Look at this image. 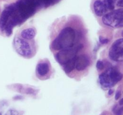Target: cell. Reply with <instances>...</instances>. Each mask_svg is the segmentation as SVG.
<instances>
[{"mask_svg": "<svg viewBox=\"0 0 123 115\" xmlns=\"http://www.w3.org/2000/svg\"><path fill=\"white\" fill-rule=\"evenodd\" d=\"M14 46L18 53L21 56L29 57L32 54L31 45L24 38L16 37L14 40Z\"/></svg>", "mask_w": 123, "mask_h": 115, "instance_id": "6", "label": "cell"}, {"mask_svg": "<svg viewBox=\"0 0 123 115\" xmlns=\"http://www.w3.org/2000/svg\"><path fill=\"white\" fill-rule=\"evenodd\" d=\"M4 115H12V110H8V111H7Z\"/></svg>", "mask_w": 123, "mask_h": 115, "instance_id": "23", "label": "cell"}, {"mask_svg": "<svg viewBox=\"0 0 123 115\" xmlns=\"http://www.w3.org/2000/svg\"><path fill=\"white\" fill-rule=\"evenodd\" d=\"M122 50H123V38H120L114 42L109 52L116 53Z\"/></svg>", "mask_w": 123, "mask_h": 115, "instance_id": "12", "label": "cell"}, {"mask_svg": "<svg viewBox=\"0 0 123 115\" xmlns=\"http://www.w3.org/2000/svg\"><path fill=\"white\" fill-rule=\"evenodd\" d=\"M121 35H122V37H123V31H122V33H121Z\"/></svg>", "mask_w": 123, "mask_h": 115, "instance_id": "26", "label": "cell"}, {"mask_svg": "<svg viewBox=\"0 0 123 115\" xmlns=\"http://www.w3.org/2000/svg\"><path fill=\"white\" fill-rule=\"evenodd\" d=\"M16 5L23 20L33 15L37 8L36 0H18Z\"/></svg>", "mask_w": 123, "mask_h": 115, "instance_id": "3", "label": "cell"}, {"mask_svg": "<svg viewBox=\"0 0 123 115\" xmlns=\"http://www.w3.org/2000/svg\"><path fill=\"white\" fill-rule=\"evenodd\" d=\"M12 115H19V113H18V112L16 111V110H12Z\"/></svg>", "mask_w": 123, "mask_h": 115, "instance_id": "22", "label": "cell"}, {"mask_svg": "<svg viewBox=\"0 0 123 115\" xmlns=\"http://www.w3.org/2000/svg\"><path fill=\"white\" fill-rule=\"evenodd\" d=\"M123 19V8L112 11L103 16L102 22L107 26L111 27H117L120 22Z\"/></svg>", "mask_w": 123, "mask_h": 115, "instance_id": "5", "label": "cell"}, {"mask_svg": "<svg viewBox=\"0 0 123 115\" xmlns=\"http://www.w3.org/2000/svg\"><path fill=\"white\" fill-rule=\"evenodd\" d=\"M78 52L76 48L73 49L72 47L61 50L56 55V59L60 64L64 65L68 61L76 57Z\"/></svg>", "mask_w": 123, "mask_h": 115, "instance_id": "7", "label": "cell"}, {"mask_svg": "<svg viewBox=\"0 0 123 115\" xmlns=\"http://www.w3.org/2000/svg\"><path fill=\"white\" fill-rule=\"evenodd\" d=\"M117 27H123V19L120 22Z\"/></svg>", "mask_w": 123, "mask_h": 115, "instance_id": "21", "label": "cell"}, {"mask_svg": "<svg viewBox=\"0 0 123 115\" xmlns=\"http://www.w3.org/2000/svg\"><path fill=\"white\" fill-rule=\"evenodd\" d=\"M90 63L89 58L86 55H81L76 58L75 68L78 71H83Z\"/></svg>", "mask_w": 123, "mask_h": 115, "instance_id": "8", "label": "cell"}, {"mask_svg": "<svg viewBox=\"0 0 123 115\" xmlns=\"http://www.w3.org/2000/svg\"><path fill=\"white\" fill-rule=\"evenodd\" d=\"M114 90L112 89H109V92H108V95H111L114 93Z\"/></svg>", "mask_w": 123, "mask_h": 115, "instance_id": "24", "label": "cell"}, {"mask_svg": "<svg viewBox=\"0 0 123 115\" xmlns=\"http://www.w3.org/2000/svg\"><path fill=\"white\" fill-rule=\"evenodd\" d=\"M10 16V8L8 6H7L1 14L0 17V29L1 31H4L5 29L7 22H8V18Z\"/></svg>", "mask_w": 123, "mask_h": 115, "instance_id": "9", "label": "cell"}, {"mask_svg": "<svg viewBox=\"0 0 123 115\" xmlns=\"http://www.w3.org/2000/svg\"><path fill=\"white\" fill-rule=\"evenodd\" d=\"M99 41L102 44H107L109 42V40L108 38H105L102 37V36H100Z\"/></svg>", "mask_w": 123, "mask_h": 115, "instance_id": "17", "label": "cell"}, {"mask_svg": "<svg viewBox=\"0 0 123 115\" xmlns=\"http://www.w3.org/2000/svg\"><path fill=\"white\" fill-rule=\"evenodd\" d=\"M123 74L115 68H109L99 76L100 83L105 87H111L122 79Z\"/></svg>", "mask_w": 123, "mask_h": 115, "instance_id": "2", "label": "cell"}, {"mask_svg": "<svg viewBox=\"0 0 123 115\" xmlns=\"http://www.w3.org/2000/svg\"><path fill=\"white\" fill-rule=\"evenodd\" d=\"M121 93L120 91H118V92H117L116 94H115V99H116V100H118V99H119V98H120V97H121Z\"/></svg>", "mask_w": 123, "mask_h": 115, "instance_id": "19", "label": "cell"}, {"mask_svg": "<svg viewBox=\"0 0 123 115\" xmlns=\"http://www.w3.org/2000/svg\"><path fill=\"white\" fill-rule=\"evenodd\" d=\"M117 5L119 7H123V0H117Z\"/></svg>", "mask_w": 123, "mask_h": 115, "instance_id": "20", "label": "cell"}, {"mask_svg": "<svg viewBox=\"0 0 123 115\" xmlns=\"http://www.w3.org/2000/svg\"><path fill=\"white\" fill-rule=\"evenodd\" d=\"M116 115H123V107L118 109L116 111Z\"/></svg>", "mask_w": 123, "mask_h": 115, "instance_id": "18", "label": "cell"}, {"mask_svg": "<svg viewBox=\"0 0 123 115\" xmlns=\"http://www.w3.org/2000/svg\"><path fill=\"white\" fill-rule=\"evenodd\" d=\"M115 0H96L93 8L97 16H103L108 11H113L115 8Z\"/></svg>", "mask_w": 123, "mask_h": 115, "instance_id": "4", "label": "cell"}, {"mask_svg": "<svg viewBox=\"0 0 123 115\" xmlns=\"http://www.w3.org/2000/svg\"><path fill=\"white\" fill-rule=\"evenodd\" d=\"M119 104H120V105H123V98H122V99L120 101V102H119Z\"/></svg>", "mask_w": 123, "mask_h": 115, "instance_id": "25", "label": "cell"}, {"mask_svg": "<svg viewBox=\"0 0 123 115\" xmlns=\"http://www.w3.org/2000/svg\"><path fill=\"white\" fill-rule=\"evenodd\" d=\"M75 31L70 27L62 29L58 36L53 41L51 47L55 50H61L73 47L75 40Z\"/></svg>", "mask_w": 123, "mask_h": 115, "instance_id": "1", "label": "cell"}, {"mask_svg": "<svg viewBox=\"0 0 123 115\" xmlns=\"http://www.w3.org/2000/svg\"><path fill=\"white\" fill-rule=\"evenodd\" d=\"M49 71V66L46 62L39 63L37 66V72L41 76L46 75Z\"/></svg>", "mask_w": 123, "mask_h": 115, "instance_id": "11", "label": "cell"}, {"mask_svg": "<svg viewBox=\"0 0 123 115\" xmlns=\"http://www.w3.org/2000/svg\"><path fill=\"white\" fill-rule=\"evenodd\" d=\"M109 56L113 61L121 62L123 61V50L116 53L109 52Z\"/></svg>", "mask_w": 123, "mask_h": 115, "instance_id": "14", "label": "cell"}, {"mask_svg": "<svg viewBox=\"0 0 123 115\" xmlns=\"http://www.w3.org/2000/svg\"><path fill=\"white\" fill-rule=\"evenodd\" d=\"M96 67H97V69H99V70L103 69V68H104L103 62L101 61H98L97 62V64H96Z\"/></svg>", "mask_w": 123, "mask_h": 115, "instance_id": "16", "label": "cell"}, {"mask_svg": "<svg viewBox=\"0 0 123 115\" xmlns=\"http://www.w3.org/2000/svg\"><path fill=\"white\" fill-rule=\"evenodd\" d=\"M20 35L22 38L29 40H31L34 38L36 35V32L34 29L30 28H26L22 30Z\"/></svg>", "mask_w": 123, "mask_h": 115, "instance_id": "10", "label": "cell"}, {"mask_svg": "<svg viewBox=\"0 0 123 115\" xmlns=\"http://www.w3.org/2000/svg\"><path fill=\"white\" fill-rule=\"evenodd\" d=\"M76 58V56L68 61V62H67L66 64L64 65V70L66 73H70L75 68Z\"/></svg>", "mask_w": 123, "mask_h": 115, "instance_id": "13", "label": "cell"}, {"mask_svg": "<svg viewBox=\"0 0 123 115\" xmlns=\"http://www.w3.org/2000/svg\"><path fill=\"white\" fill-rule=\"evenodd\" d=\"M54 1H55V0H36V2L37 7H48L49 6H50Z\"/></svg>", "mask_w": 123, "mask_h": 115, "instance_id": "15", "label": "cell"}]
</instances>
